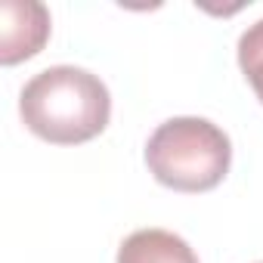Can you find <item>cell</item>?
Masks as SVG:
<instances>
[{"label":"cell","instance_id":"6da1fadb","mask_svg":"<svg viewBox=\"0 0 263 263\" xmlns=\"http://www.w3.org/2000/svg\"><path fill=\"white\" fill-rule=\"evenodd\" d=\"M19 115L44 143L81 146L108 127L111 96L99 74L78 65H53L22 87Z\"/></svg>","mask_w":263,"mask_h":263},{"label":"cell","instance_id":"5b68a950","mask_svg":"<svg viewBox=\"0 0 263 263\" xmlns=\"http://www.w3.org/2000/svg\"><path fill=\"white\" fill-rule=\"evenodd\" d=\"M238 68L254 87L257 99L263 102V19L248 25L245 34L238 37Z\"/></svg>","mask_w":263,"mask_h":263},{"label":"cell","instance_id":"3957f363","mask_svg":"<svg viewBox=\"0 0 263 263\" xmlns=\"http://www.w3.org/2000/svg\"><path fill=\"white\" fill-rule=\"evenodd\" d=\"M50 10L37 0H4L0 4V62L19 65L37 56L50 37Z\"/></svg>","mask_w":263,"mask_h":263},{"label":"cell","instance_id":"8992f818","mask_svg":"<svg viewBox=\"0 0 263 263\" xmlns=\"http://www.w3.org/2000/svg\"><path fill=\"white\" fill-rule=\"evenodd\" d=\"M260 263H263V260H260Z\"/></svg>","mask_w":263,"mask_h":263},{"label":"cell","instance_id":"7a4b0ae2","mask_svg":"<svg viewBox=\"0 0 263 263\" xmlns=\"http://www.w3.org/2000/svg\"><path fill=\"white\" fill-rule=\"evenodd\" d=\"M232 164V143L208 118H171L146 143L149 174L174 192H211Z\"/></svg>","mask_w":263,"mask_h":263},{"label":"cell","instance_id":"277c9868","mask_svg":"<svg viewBox=\"0 0 263 263\" xmlns=\"http://www.w3.org/2000/svg\"><path fill=\"white\" fill-rule=\"evenodd\" d=\"M115 263H198V254L177 232L137 229L121 241Z\"/></svg>","mask_w":263,"mask_h":263}]
</instances>
